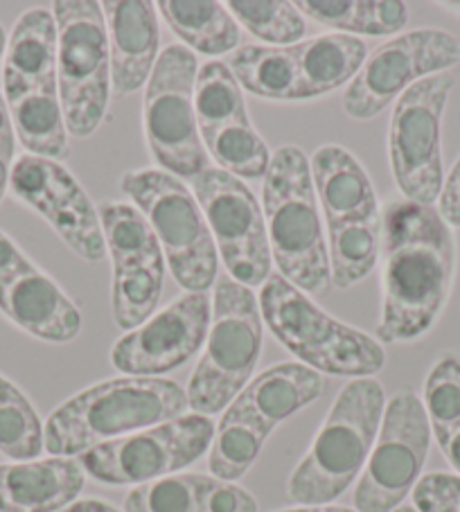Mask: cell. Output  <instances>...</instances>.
Listing matches in <instances>:
<instances>
[{"label":"cell","instance_id":"cell-27","mask_svg":"<svg viewBox=\"0 0 460 512\" xmlns=\"http://www.w3.org/2000/svg\"><path fill=\"white\" fill-rule=\"evenodd\" d=\"M298 12L350 37H397L409 23V5L400 0H300Z\"/></svg>","mask_w":460,"mask_h":512},{"label":"cell","instance_id":"cell-25","mask_svg":"<svg viewBox=\"0 0 460 512\" xmlns=\"http://www.w3.org/2000/svg\"><path fill=\"white\" fill-rule=\"evenodd\" d=\"M294 50L298 64L296 102L316 100L350 84L368 59L366 43L341 32L300 41Z\"/></svg>","mask_w":460,"mask_h":512},{"label":"cell","instance_id":"cell-44","mask_svg":"<svg viewBox=\"0 0 460 512\" xmlns=\"http://www.w3.org/2000/svg\"><path fill=\"white\" fill-rule=\"evenodd\" d=\"M5 48H7V34L3 30V25H0V61L5 57Z\"/></svg>","mask_w":460,"mask_h":512},{"label":"cell","instance_id":"cell-28","mask_svg":"<svg viewBox=\"0 0 460 512\" xmlns=\"http://www.w3.org/2000/svg\"><path fill=\"white\" fill-rule=\"evenodd\" d=\"M226 66L244 91L273 102H296L298 64L294 46H244L228 57Z\"/></svg>","mask_w":460,"mask_h":512},{"label":"cell","instance_id":"cell-29","mask_svg":"<svg viewBox=\"0 0 460 512\" xmlns=\"http://www.w3.org/2000/svg\"><path fill=\"white\" fill-rule=\"evenodd\" d=\"M16 140L32 156L59 161L70 154L66 118L61 111L59 91L39 93L10 104Z\"/></svg>","mask_w":460,"mask_h":512},{"label":"cell","instance_id":"cell-33","mask_svg":"<svg viewBox=\"0 0 460 512\" xmlns=\"http://www.w3.org/2000/svg\"><path fill=\"white\" fill-rule=\"evenodd\" d=\"M208 474H172L129 490L122 512H203Z\"/></svg>","mask_w":460,"mask_h":512},{"label":"cell","instance_id":"cell-31","mask_svg":"<svg viewBox=\"0 0 460 512\" xmlns=\"http://www.w3.org/2000/svg\"><path fill=\"white\" fill-rule=\"evenodd\" d=\"M226 10L233 14L240 28L249 30L267 46H296L305 37L307 25L303 14L289 0H230Z\"/></svg>","mask_w":460,"mask_h":512},{"label":"cell","instance_id":"cell-6","mask_svg":"<svg viewBox=\"0 0 460 512\" xmlns=\"http://www.w3.org/2000/svg\"><path fill=\"white\" fill-rule=\"evenodd\" d=\"M258 303L273 337L316 373L361 379L377 375L386 364L382 343L323 312L280 273H271L260 287Z\"/></svg>","mask_w":460,"mask_h":512},{"label":"cell","instance_id":"cell-17","mask_svg":"<svg viewBox=\"0 0 460 512\" xmlns=\"http://www.w3.org/2000/svg\"><path fill=\"white\" fill-rule=\"evenodd\" d=\"M194 113L201 143L219 170L237 179H264L271 152L253 127L242 86L224 61H206L199 66Z\"/></svg>","mask_w":460,"mask_h":512},{"label":"cell","instance_id":"cell-26","mask_svg":"<svg viewBox=\"0 0 460 512\" xmlns=\"http://www.w3.org/2000/svg\"><path fill=\"white\" fill-rule=\"evenodd\" d=\"M163 21L185 46L206 57L233 55L240 46V25L217 0H161Z\"/></svg>","mask_w":460,"mask_h":512},{"label":"cell","instance_id":"cell-39","mask_svg":"<svg viewBox=\"0 0 460 512\" xmlns=\"http://www.w3.org/2000/svg\"><path fill=\"white\" fill-rule=\"evenodd\" d=\"M436 443H438V447H440V452L445 454L447 463H449L451 467H454L456 474L460 476V425H458L456 429H451L449 434L438 438Z\"/></svg>","mask_w":460,"mask_h":512},{"label":"cell","instance_id":"cell-37","mask_svg":"<svg viewBox=\"0 0 460 512\" xmlns=\"http://www.w3.org/2000/svg\"><path fill=\"white\" fill-rule=\"evenodd\" d=\"M16 131L12 125L10 109L0 91V201L5 199V194L10 192V179H12V167L16 161Z\"/></svg>","mask_w":460,"mask_h":512},{"label":"cell","instance_id":"cell-43","mask_svg":"<svg viewBox=\"0 0 460 512\" xmlns=\"http://www.w3.org/2000/svg\"><path fill=\"white\" fill-rule=\"evenodd\" d=\"M12 386H14V384L10 382V379H5L3 375H0V400H3V395H5L7 391H10Z\"/></svg>","mask_w":460,"mask_h":512},{"label":"cell","instance_id":"cell-11","mask_svg":"<svg viewBox=\"0 0 460 512\" xmlns=\"http://www.w3.org/2000/svg\"><path fill=\"white\" fill-rule=\"evenodd\" d=\"M451 73L431 75L400 95L388 125V161L406 201L433 206L445 185L442 167V116L451 88Z\"/></svg>","mask_w":460,"mask_h":512},{"label":"cell","instance_id":"cell-22","mask_svg":"<svg viewBox=\"0 0 460 512\" xmlns=\"http://www.w3.org/2000/svg\"><path fill=\"white\" fill-rule=\"evenodd\" d=\"M59 91L57 23L43 7L23 12L7 37L3 57V97L7 107L25 97Z\"/></svg>","mask_w":460,"mask_h":512},{"label":"cell","instance_id":"cell-34","mask_svg":"<svg viewBox=\"0 0 460 512\" xmlns=\"http://www.w3.org/2000/svg\"><path fill=\"white\" fill-rule=\"evenodd\" d=\"M422 404L433 438H442L460 425V359L442 355L424 379Z\"/></svg>","mask_w":460,"mask_h":512},{"label":"cell","instance_id":"cell-5","mask_svg":"<svg viewBox=\"0 0 460 512\" xmlns=\"http://www.w3.org/2000/svg\"><path fill=\"white\" fill-rule=\"evenodd\" d=\"M262 197L271 258L278 264V273L305 294H323L330 282V255L312 165L303 149L285 145L271 154Z\"/></svg>","mask_w":460,"mask_h":512},{"label":"cell","instance_id":"cell-41","mask_svg":"<svg viewBox=\"0 0 460 512\" xmlns=\"http://www.w3.org/2000/svg\"><path fill=\"white\" fill-rule=\"evenodd\" d=\"M303 512H357V510H350V508H343V506H303Z\"/></svg>","mask_w":460,"mask_h":512},{"label":"cell","instance_id":"cell-19","mask_svg":"<svg viewBox=\"0 0 460 512\" xmlns=\"http://www.w3.org/2000/svg\"><path fill=\"white\" fill-rule=\"evenodd\" d=\"M212 303L206 294H185L111 348V364L129 377H161L181 368L208 339Z\"/></svg>","mask_w":460,"mask_h":512},{"label":"cell","instance_id":"cell-2","mask_svg":"<svg viewBox=\"0 0 460 512\" xmlns=\"http://www.w3.org/2000/svg\"><path fill=\"white\" fill-rule=\"evenodd\" d=\"M188 393L163 377L106 379L59 404L46 420V452L73 458L88 449L185 416Z\"/></svg>","mask_w":460,"mask_h":512},{"label":"cell","instance_id":"cell-16","mask_svg":"<svg viewBox=\"0 0 460 512\" xmlns=\"http://www.w3.org/2000/svg\"><path fill=\"white\" fill-rule=\"evenodd\" d=\"M100 210L106 253L113 260V319L120 330H136L156 314L163 296L165 255L145 215L134 203L111 201Z\"/></svg>","mask_w":460,"mask_h":512},{"label":"cell","instance_id":"cell-14","mask_svg":"<svg viewBox=\"0 0 460 512\" xmlns=\"http://www.w3.org/2000/svg\"><path fill=\"white\" fill-rule=\"evenodd\" d=\"M192 188L228 278L249 289L262 287L271 276L273 258L264 210L249 185L219 167H208L194 176Z\"/></svg>","mask_w":460,"mask_h":512},{"label":"cell","instance_id":"cell-42","mask_svg":"<svg viewBox=\"0 0 460 512\" xmlns=\"http://www.w3.org/2000/svg\"><path fill=\"white\" fill-rule=\"evenodd\" d=\"M440 7H445V10H449L451 14H456V16H460V0H456V3H451V0H449V3H438Z\"/></svg>","mask_w":460,"mask_h":512},{"label":"cell","instance_id":"cell-36","mask_svg":"<svg viewBox=\"0 0 460 512\" xmlns=\"http://www.w3.org/2000/svg\"><path fill=\"white\" fill-rule=\"evenodd\" d=\"M258 501H255L249 490L240 485L219 481L210 476L206 492H203V512H258Z\"/></svg>","mask_w":460,"mask_h":512},{"label":"cell","instance_id":"cell-35","mask_svg":"<svg viewBox=\"0 0 460 512\" xmlns=\"http://www.w3.org/2000/svg\"><path fill=\"white\" fill-rule=\"evenodd\" d=\"M411 499L418 512H460V476L447 472L422 474Z\"/></svg>","mask_w":460,"mask_h":512},{"label":"cell","instance_id":"cell-23","mask_svg":"<svg viewBox=\"0 0 460 512\" xmlns=\"http://www.w3.org/2000/svg\"><path fill=\"white\" fill-rule=\"evenodd\" d=\"M86 472L75 458H37L0 465V512H61L84 490Z\"/></svg>","mask_w":460,"mask_h":512},{"label":"cell","instance_id":"cell-38","mask_svg":"<svg viewBox=\"0 0 460 512\" xmlns=\"http://www.w3.org/2000/svg\"><path fill=\"white\" fill-rule=\"evenodd\" d=\"M438 213L451 228H460V156L445 176V185H442L438 199Z\"/></svg>","mask_w":460,"mask_h":512},{"label":"cell","instance_id":"cell-40","mask_svg":"<svg viewBox=\"0 0 460 512\" xmlns=\"http://www.w3.org/2000/svg\"><path fill=\"white\" fill-rule=\"evenodd\" d=\"M61 512H122L111 503L100 501V499H82V501H75L73 506H68L66 510Z\"/></svg>","mask_w":460,"mask_h":512},{"label":"cell","instance_id":"cell-7","mask_svg":"<svg viewBox=\"0 0 460 512\" xmlns=\"http://www.w3.org/2000/svg\"><path fill=\"white\" fill-rule=\"evenodd\" d=\"M264 321L253 289L233 278L215 282L206 350L188 384V406L199 416H215L251 382L262 355Z\"/></svg>","mask_w":460,"mask_h":512},{"label":"cell","instance_id":"cell-18","mask_svg":"<svg viewBox=\"0 0 460 512\" xmlns=\"http://www.w3.org/2000/svg\"><path fill=\"white\" fill-rule=\"evenodd\" d=\"M10 192L46 219L77 258L91 264L104 260L106 240L100 210L68 167L50 158L23 154L14 161Z\"/></svg>","mask_w":460,"mask_h":512},{"label":"cell","instance_id":"cell-13","mask_svg":"<svg viewBox=\"0 0 460 512\" xmlns=\"http://www.w3.org/2000/svg\"><path fill=\"white\" fill-rule=\"evenodd\" d=\"M212 438L215 425L208 416L185 413L163 425L88 449L79 456V465L97 483L136 488L197 463L210 449Z\"/></svg>","mask_w":460,"mask_h":512},{"label":"cell","instance_id":"cell-12","mask_svg":"<svg viewBox=\"0 0 460 512\" xmlns=\"http://www.w3.org/2000/svg\"><path fill=\"white\" fill-rule=\"evenodd\" d=\"M431 425L418 393L400 388L384 406L373 452L355 488L357 512H393L422 479Z\"/></svg>","mask_w":460,"mask_h":512},{"label":"cell","instance_id":"cell-30","mask_svg":"<svg viewBox=\"0 0 460 512\" xmlns=\"http://www.w3.org/2000/svg\"><path fill=\"white\" fill-rule=\"evenodd\" d=\"M269 436L271 431L262 427L258 420L237 413L228 406L215 427V438H212L210 445V476L228 483L242 479L253 463L258 461Z\"/></svg>","mask_w":460,"mask_h":512},{"label":"cell","instance_id":"cell-45","mask_svg":"<svg viewBox=\"0 0 460 512\" xmlns=\"http://www.w3.org/2000/svg\"><path fill=\"white\" fill-rule=\"evenodd\" d=\"M393 512H418V510H415L413 506H400V508L393 510Z\"/></svg>","mask_w":460,"mask_h":512},{"label":"cell","instance_id":"cell-46","mask_svg":"<svg viewBox=\"0 0 460 512\" xmlns=\"http://www.w3.org/2000/svg\"><path fill=\"white\" fill-rule=\"evenodd\" d=\"M276 512H303V506H298V508H287V510H276Z\"/></svg>","mask_w":460,"mask_h":512},{"label":"cell","instance_id":"cell-3","mask_svg":"<svg viewBox=\"0 0 460 512\" xmlns=\"http://www.w3.org/2000/svg\"><path fill=\"white\" fill-rule=\"evenodd\" d=\"M386 395L375 377L350 379L334 397L312 447L287 481L298 506H327L355 483L373 452Z\"/></svg>","mask_w":460,"mask_h":512},{"label":"cell","instance_id":"cell-4","mask_svg":"<svg viewBox=\"0 0 460 512\" xmlns=\"http://www.w3.org/2000/svg\"><path fill=\"white\" fill-rule=\"evenodd\" d=\"M309 165L325 215L330 280L350 289L375 269L382 253V206L364 165L345 147H318Z\"/></svg>","mask_w":460,"mask_h":512},{"label":"cell","instance_id":"cell-21","mask_svg":"<svg viewBox=\"0 0 460 512\" xmlns=\"http://www.w3.org/2000/svg\"><path fill=\"white\" fill-rule=\"evenodd\" d=\"M109 34L111 91L118 97L147 86L158 61L156 5L147 0H109L102 5Z\"/></svg>","mask_w":460,"mask_h":512},{"label":"cell","instance_id":"cell-9","mask_svg":"<svg viewBox=\"0 0 460 512\" xmlns=\"http://www.w3.org/2000/svg\"><path fill=\"white\" fill-rule=\"evenodd\" d=\"M57 86L68 136L84 140L102 125L111 95V57L102 5L57 0Z\"/></svg>","mask_w":460,"mask_h":512},{"label":"cell","instance_id":"cell-15","mask_svg":"<svg viewBox=\"0 0 460 512\" xmlns=\"http://www.w3.org/2000/svg\"><path fill=\"white\" fill-rule=\"evenodd\" d=\"M460 64V37L445 30H411L375 48L343 93V113L370 120L400 100V95L431 75Z\"/></svg>","mask_w":460,"mask_h":512},{"label":"cell","instance_id":"cell-8","mask_svg":"<svg viewBox=\"0 0 460 512\" xmlns=\"http://www.w3.org/2000/svg\"><path fill=\"white\" fill-rule=\"evenodd\" d=\"M120 188L152 226L174 280L188 294H206L217 282L219 255L194 192L158 167L122 174Z\"/></svg>","mask_w":460,"mask_h":512},{"label":"cell","instance_id":"cell-20","mask_svg":"<svg viewBox=\"0 0 460 512\" xmlns=\"http://www.w3.org/2000/svg\"><path fill=\"white\" fill-rule=\"evenodd\" d=\"M0 314L46 343H68L82 330L77 305L5 231H0Z\"/></svg>","mask_w":460,"mask_h":512},{"label":"cell","instance_id":"cell-32","mask_svg":"<svg viewBox=\"0 0 460 512\" xmlns=\"http://www.w3.org/2000/svg\"><path fill=\"white\" fill-rule=\"evenodd\" d=\"M41 452H46V429L32 402L14 384L0 400V454L21 463L37 461Z\"/></svg>","mask_w":460,"mask_h":512},{"label":"cell","instance_id":"cell-24","mask_svg":"<svg viewBox=\"0 0 460 512\" xmlns=\"http://www.w3.org/2000/svg\"><path fill=\"white\" fill-rule=\"evenodd\" d=\"M323 379L303 364H276L253 377L228 406L267 427L271 434L280 422L321 397Z\"/></svg>","mask_w":460,"mask_h":512},{"label":"cell","instance_id":"cell-1","mask_svg":"<svg viewBox=\"0 0 460 512\" xmlns=\"http://www.w3.org/2000/svg\"><path fill=\"white\" fill-rule=\"evenodd\" d=\"M382 319L379 343L427 334L445 310L456 278V240L438 208L391 201L382 208Z\"/></svg>","mask_w":460,"mask_h":512},{"label":"cell","instance_id":"cell-10","mask_svg":"<svg viewBox=\"0 0 460 512\" xmlns=\"http://www.w3.org/2000/svg\"><path fill=\"white\" fill-rule=\"evenodd\" d=\"M199 61L185 46H167L154 66L145 86L143 127L149 152L163 172L176 179H194L208 170V152L201 143L197 113H194V86Z\"/></svg>","mask_w":460,"mask_h":512}]
</instances>
